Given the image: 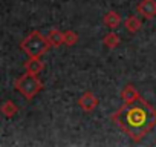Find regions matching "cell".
<instances>
[{
	"label": "cell",
	"instance_id": "1",
	"mask_svg": "<svg viewBox=\"0 0 156 147\" xmlns=\"http://www.w3.org/2000/svg\"><path fill=\"white\" fill-rule=\"evenodd\" d=\"M112 121L133 142H139L156 127V109L139 97L132 103H124L112 115Z\"/></svg>",
	"mask_w": 156,
	"mask_h": 147
},
{
	"label": "cell",
	"instance_id": "2",
	"mask_svg": "<svg viewBox=\"0 0 156 147\" xmlns=\"http://www.w3.org/2000/svg\"><path fill=\"white\" fill-rule=\"evenodd\" d=\"M51 43L48 37H44L40 31H31L22 41H20V49L28 55V57H41L51 49Z\"/></svg>",
	"mask_w": 156,
	"mask_h": 147
},
{
	"label": "cell",
	"instance_id": "3",
	"mask_svg": "<svg viewBox=\"0 0 156 147\" xmlns=\"http://www.w3.org/2000/svg\"><path fill=\"white\" fill-rule=\"evenodd\" d=\"M14 88L17 92H20L28 101L35 98L41 91H43V83L41 80L35 75V74H23L22 77H19L14 83Z\"/></svg>",
	"mask_w": 156,
	"mask_h": 147
},
{
	"label": "cell",
	"instance_id": "4",
	"mask_svg": "<svg viewBox=\"0 0 156 147\" xmlns=\"http://www.w3.org/2000/svg\"><path fill=\"white\" fill-rule=\"evenodd\" d=\"M136 11L145 20L154 19L156 17V0H141L136 5Z\"/></svg>",
	"mask_w": 156,
	"mask_h": 147
},
{
	"label": "cell",
	"instance_id": "5",
	"mask_svg": "<svg viewBox=\"0 0 156 147\" xmlns=\"http://www.w3.org/2000/svg\"><path fill=\"white\" fill-rule=\"evenodd\" d=\"M78 106L81 107V110L90 113L97 109L98 106V98L92 94V92H84L80 98H78Z\"/></svg>",
	"mask_w": 156,
	"mask_h": 147
},
{
	"label": "cell",
	"instance_id": "6",
	"mask_svg": "<svg viewBox=\"0 0 156 147\" xmlns=\"http://www.w3.org/2000/svg\"><path fill=\"white\" fill-rule=\"evenodd\" d=\"M43 69H44V63L38 57H29L25 61V70L29 72V74H35V75H38Z\"/></svg>",
	"mask_w": 156,
	"mask_h": 147
},
{
	"label": "cell",
	"instance_id": "7",
	"mask_svg": "<svg viewBox=\"0 0 156 147\" xmlns=\"http://www.w3.org/2000/svg\"><path fill=\"white\" fill-rule=\"evenodd\" d=\"M103 23L110 29H116L121 25V16L116 11H107L103 17Z\"/></svg>",
	"mask_w": 156,
	"mask_h": 147
},
{
	"label": "cell",
	"instance_id": "8",
	"mask_svg": "<svg viewBox=\"0 0 156 147\" xmlns=\"http://www.w3.org/2000/svg\"><path fill=\"white\" fill-rule=\"evenodd\" d=\"M124 28H126V31L127 32H130V34H136L141 28H142V22L139 20V17L138 16H129L126 20H124Z\"/></svg>",
	"mask_w": 156,
	"mask_h": 147
},
{
	"label": "cell",
	"instance_id": "9",
	"mask_svg": "<svg viewBox=\"0 0 156 147\" xmlns=\"http://www.w3.org/2000/svg\"><path fill=\"white\" fill-rule=\"evenodd\" d=\"M46 37H48V40H49V43H51L52 48H58V46L64 45V32H61V31L57 29V28H52V29L48 32Z\"/></svg>",
	"mask_w": 156,
	"mask_h": 147
},
{
	"label": "cell",
	"instance_id": "10",
	"mask_svg": "<svg viewBox=\"0 0 156 147\" xmlns=\"http://www.w3.org/2000/svg\"><path fill=\"white\" fill-rule=\"evenodd\" d=\"M139 92L136 91V88L133 84H126L124 89L121 91V98L124 100V103H132L135 101L136 98H139Z\"/></svg>",
	"mask_w": 156,
	"mask_h": 147
},
{
	"label": "cell",
	"instance_id": "11",
	"mask_svg": "<svg viewBox=\"0 0 156 147\" xmlns=\"http://www.w3.org/2000/svg\"><path fill=\"white\" fill-rule=\"evenodd\" d=\"M0 112H2L6 118H12L19 112V107H17L16 103H12L11 100H8V101H5L2 106H0Z\"/></svg>",
	"mask_w": 156,
	"mask_h": 147
},
{
	"label": "cell",
	"instance_id": "12",
	"mask_svg": "<svg viewBox=\"0 0 156 147\" xmlns=\"http://www.w3.org/2000/svg\"><path fill=\"white\" fill-rule=\"evenodd\" d=\"M119 41H121V38H119V35H118L116 32H109V34H106L104 38H103V45H104L107 49H115V48L119 45Z\"/></svg>",
	"mask_w": 156,
	"mask_h": 147
},
{
	"label": "cell",
	"instance_id": "13",
	"mask_svg": "<svg viewBox=\"0 0 156 147\" xmlns=\"http://www.w3.org/2000/svg\"><path fill=\"white\" fill-rule=\"evenodd\" d=\"M78 34L75 32V31H72V29H67V31H64V45L66 46H73V45H76L78 43Z\"/></svg>",
	"mask_w": 156,
	"mask_h": 147
}]
</instances>
